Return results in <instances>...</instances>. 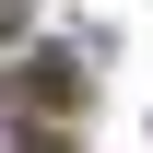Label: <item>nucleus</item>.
Listing matches in <instances>:
<instances>
[{
	"label": "nucleus",
	"mask_w": 153,
	"mask_h": 153,
	"mask_svg": "<svg viewBox=\"0 0 153 153\" xmlns=\"http://www.w3.org/2000/svg\"><path fill=\"white\" fill-rule=\"evenodd\" d=\"M12 106H36V118H59V106H82V71H71L59 47H36V59L12 71Z\"/></svg>",
	"instance_id": "obj_1"
}]
</instances>
